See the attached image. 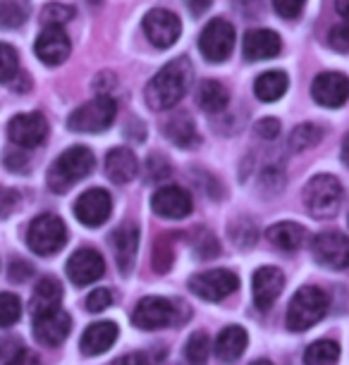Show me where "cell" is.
<instances>
[{"label": "cell", "mask_w": 349, "mask_h": 365, "mask_svg": "<svg viewBox=\"0 0 349 365\" xmlns=\"http://www.w3.org/2000/svg\"><path fill=\"white\" fill-rule=\"evenodd\" d=\"M328 43H330L338 53H347L349 51V24L333 26L330 34H328Z\"/></svg>", "instance_id": "obj_43"}, {"label": "cell", "mask_w": 349, "mask_h": 365, "mask_svg": "<svg viewBox=\"0 0 349 365\" xmlns=\"http://www.w3.org/2000/svg\"><path fill=\"white\" fill-rule=\"evenodd\" d=\"M120 329L115 322L111 320H101V322H93V325H88L84 329V334H81V354L84 356H101L106 354L108 349H113L115 339H118Z\"/></svg>", "instance_id": "obj_22"}, {"label": "cell", "mask_w": 349, "mask_h": 365, "mask_svg": "<svg viewBox=\"0 0 349 365\" xmlns=\"http://www.w3.org/2000/svg\"><path fill=\"white\" fill-rule=\"evenodd\" d=\"M111 246L115 253V263L122 277H129L134 270L136 249H139V227L136 225H120L118 230L111 234Z\"/></svg>", "instance_id": "obj_17"}, {"label": "cell", "mask_w": 349, "mask_h": 365, "mask_svg": "<svg viewBox=\"0 0 349 365\" xmlns=\"http://www.w3.org/2000/svg\"><path fill=\"white\" fill-rule=\"evenodd\" d=\"M173 234H163L153 244V270L156 272H168L173 267L175 260V249H173Z\"/></svg>", "instance_id": "obj_34"}, {"label": "cell", "mask_w": 349, "mask_h": 365, "mask_svg": "<svg viewBox=\"0 0 349 365\" xmlns=\"http://www.w3.org/2000/svg\"><path fill=\"white\" fill-rule=\"evenodd\" d=\"M306 0H273V8L283 19H297L302 15Z\"/></svg>", "instance_id": "obj_42"}, {"label": "cell", "mask_w": 349, "mask_h": 365, "mask_svg": "<svg viewBox=\"0 0 349 365\" xmlns=\"http://www.w3.org/2000/svg\"><path fill=\"white\" fill-rule=\"evenodd\" d=\"M5 168H8L10 172H26V168H29V160H26L24 150L22 148H12L5 153Z\"/></svg>", "instance_id": "obj_45"}, {"label": "cell", "mask_w": 349, "mask_h": 365, "mask_svg": "<svg viewBox=\"0 0 349 365\" xmlns=\"http://www.w3.org/2000/svg\"><path fill=\"white\" fill-rule=\"evenodd\" d=\"M287 86H290V79L283 70H268L263 74H258L254 81V93L258 101L263 103H275L285 96Z\"/></svg>", "instance_id": "obj_27"}, {"label": "cell", "mask_w": 349, "mask_h": 365, "mask_svg": "<svg viewBox=\"0 0 349 365\" xmlns=\"http://www.w3.org/2000/svg\"><path fill=\"white\" fill-rule=\"evenodd\" d=\"M22 315V301L19 296L3 292L0 294V327H12Z\"/></svg>", "instance_id": "obj_37"}, {"label": "cell", "mask_w": 349, "mask_h": 365, "mask_svg": "<svg viewBox=\"0 0 349 365\" xmlns=\"http://www.w3.org/2000/svg\"><path fill=\"white\" fill-rule=\"evenodd\" d=\"M0 365H41V361L31 349H26L24 344H19V346L12 351V354Z\"/></svg>", "instance_id": "obj_41"}, {"label": "cell", "mask_w": 349, "mask_h": 365, "mask_svg": "<svg viewBox=\"0 0 349 365\" xmlns=\"http://www.w3.org/2000/svg\"><path fill=\"white\" fill-rule=\"evenodd\" d=\"M211 354V339L206 332H194L184 344V358L189 365H206Z\"/></svg>", "instance_id": "obj_33"}, {"label": "cell", "mask_w": 349, "mask_h": 365, "mask_svg": "<svg viewBox=\"0 0 349 365\" xmlns=\"http://www.w3.org/2000/svg\"><path fill=\"white\" fill-rule=\"evenodd\" d=\"M232 48H235V26L223 17L211 19L198 36V51L203 53V58L208 63H225Z\"/></svg>", "instance_id": "obj_8"}, {"label": "cell", "mask_w": 349, "mask_h": 365, "mask_svg": "<svg viewBox=\"0 0 349 365\" xmlns=\"http://www.w3.org/2000/svg\"><path fill=\"white\" fill-rule=\"evenodd\" d=\"M34 53H36V58L48 67L63 65L65 60L70 58V38H67V34L63 29L51 26V29H44V34L36 38Z\"/></svg>", "instance_id": "obj_18"}, {"label": "cell", "mask_w": 349, "mask_h": 365, "mask_svg": "<svg viewBox=\"0 0 349 365\" xmlns=\"http://www.w3.org/2000/svg\"><path fill=\"white\" fill-rule=\"evenodd\" d=\"M246 344H249V334H246V329L239 327V325H230L218 334L216 356L221 358L223 363H235L237 358H242Z\"/></svg>", "instance_id": "obj_25"}, {"label": "cell", "mask_w": 349, "mask_h": 365, "mask_svg": "<svg viewBox=\"0 0 349 365\" xmlns=\"http://www.w3.org/2000/svg\"><path fill=\"white\" fill-rule=\"evenodd\" d=\"M108 365H146V358H143V354H125Z\"/></svg>", "instance_id": "obj_49"}, {"label": "cell", "mask_w": 349, "mask_h": 365, "mask_svg": "<svg viewBox=\"0 0 349 365\" xmlns=\"http://www.w3.org/2000/svg\"><path fill=\"white\" fill-rule=\"evenodd\" d=\"M184 5H187V10L194 17H201L203 12H206L211 5H213V0H184Z\"/></svg>", "instance_id": "obj_48"}, {"label": "cell", "mask_w": 349, "mask_h": 365, "mask_svg": "<svg viewBox=\"0 0 349 365\" xmlns=\"http://www.w3.org/2000/svg\"><path fill=\"white\" fill-rule=\"evenodd\" d=\"M19 74V58L17 51L10 43L0 41V84H10Z\"/></svg>", "instance_id": "obj_36"}, {"label": "cell", "mask_w": 349, "mask_h": 365, "mask_svg": "<svg viewBox=\"0 0 349 365\" xmlns=\"http://www.w3.org/2000/svg\"><path fill=\"white\" fill-rule=\"evenodd\" d=\"M342 203V184L333 175H316L304 187V205L309 215L325 220L338 212Z\"/></svg>", "instance_id": "obj_6"}, {"label": "cell", "mask_w": 349, "mask_h": 365, "mask_svg": "<svg viewBox=\"0 0 349 365\" xmlns=\"http://www.w3.org/2000/svg\"><path fill=\"white\" fill-rule=\"evenodd\" d=\"M17 203H19V194H17V191L0 187V220L8 217L10 212L17 208Z\"/></svg>", "instance_id": "obj_46"}, {"label": "cell", "mask_w": 349, "mask_h": 365, "mask_svg": "<svg viewBox=\"0 0 349 365\" xmlns=\"http://www.w3.org/2000/svg\"><path fill=\"white\" fill-rule=\"evenodd\" d=\"M239 287V277L230 270H206V272H196L194 277L189 279V289L191 294H196L198 299L218 303L223 299H228L230 294H235Z\"/></svg>", "instance_id": "obj_9"}, {"label": "cell", "mask_w": 349, "mask_h": 365, "mask_svg": "<svg viewBox=\"0 0 349 365\" xmlns=\"http://www.w3.org/2000/svg\"><path fill=\"white\" fill-rule=\"evenodd\" d=\"M115 115H118V103L111 96H98L74 110L67 117V127L79 134H101L115 122Z\"/></svg>", "instance_id": "obj_5"}, {"label": "cell", "mask_w": 349, "mask_h": 365, "mask_svg": "<svg viewBox=\"0 0 349 365\" xmlns=\"http://www.w3.org/2000/svg\"><path fill=\"white\" fill-rule=\"evenodd\" d=\"M251 365H273V363H270V361H265V358H261V361H254Z\"/></svg>", "instance_id": "obj_52"}, {"label": "cell", "mask_w": 349, "mask_h": 365, "mask_svg": "<svg viewBox=\"0 0 349 365\" xmlns=\"http://www.w3.org/2000/svg\"><path fill=\"white\" fill-rule=\"evenodd\" d=\"M328 313V296L323 289L306 284L292 296L290 306H287V327L292 332H304L313 327L316 322L323 320Z\"/></svg>", "instance_id": "obj_4"}, {"label": "cell", "mask_w": 349, "mask_h": 365, "mask_svg": "<svg viewBox=\"0 0 349 365\" xmlns=\"http://www.w3.org/2000/svg\"><path fill=\"white\" fill-rule=\"evenodd\" d=\"M265 237H268V241L275 249L280 251H299L302 246L306 244V230L302 225H297V222H278V225H273L268 232H265Z\"/></svg>", "instance_id": "obj_26"}, {"label": "cell", "mask_w": 349, "mask_h": 365, "mask_svg": "<svg viewBox=\"0 0 349 365\" xmlns=\"http://www.w3.org/2000/svg\"><path fill=\"white\" fill-rule=\"evenodd\" d=\"M311 96L323 108H342L349 101V77L342 72H320L311 84Z\"/></svg>", "instance_id": "obj_15"}, {"label": "cell", "mask_w": 349, "mask_h": 365, "mask_svg": "<svg viewBox=\"0 0 349 365\" xmlns=\"http://www.w3.org/2000/svg\"><path fill=\"white\" fill-rule=\"evenodd\" d=\"M196 103H198V108L206 110V113L218 115L228 108L230 93L221 81L206 79V81H201V86H198V91H196Z\"/></svg>", "instance_id": "obj_29"}, {"label": "cell", "mask_w": 349, "mask_h": 365, "mask_svg": "<svg viewBox=\"0 0 349 365\" xmlns=\"http://www.w3.org/2000/svg\"><path fill=\"white\" fill-rule=\"evenodd\" d=\"M106 272V260L96 249H79L67 260V277L72 284L88 287L98 282Z\"/></svg>", "instance_id": "obj_13"}, {"label": "cell", "mask_w": 349, "mask_h": 365, "mask_svg": "<svg viewBox=\"0 0 349 365\" xmlns=\"http://www.w3.org/2000/svg\"><path fill=\"white\" fill-rule=\"evenodd\" d=\"M311 253L318 265L330 270H347L349 267V239L340 232H323L313 239Z\"/></svg>", "instance_id": "obj_10"}, {"label": "cell", "mask_w": 349, "mask_h": 365, "mask_svg": "<svg viewBox=\"0 0 349 365\" xmlns=\"http://www.w3.org/2000/svg\"><path fill=\"white\" fill-rule=\"evenodd\" d=\"M143 34L146 38L151 41L156 48H170L177 43L182 34V22L175 12L170 10H163V8H156L151 12H146L143 17Z\"/></svg>", "instance_id": "obj_12"}, {"label": "cell", "mask_w": 349, "mask_h": 365, "mask_svg": "<svg viewBox=\"0 0 349 365\" xmlns=\"http://www.w3.org/2000/svg\"><path fill=\"white\" fill-rule=\"evenodd\" d=\"M151 208L156 215L166 217V220H184L194 210V203H191V194L182 187H161L151 198Z\"/></svg>", "instance_id": "obj_16"}, {"label": "cell", "mask_w": 349, "mask_h": 365, "mask_svg": "<svg viewBox=\"0 0 349 365\" xmlns=\"http://www.w3.org/2000/svg\"><path fill=\"white\" fill-rule=\"evenodd\" d=\"M342 163L349 168V132L345 134V139H342Z\"/></svg>", "instance_id": "obj_51"}, {"label": "cell", "mask_w": 349, "mask_h": 365, "mask_svg": "<svg viewBox=\"0 0 349 365\" xmlns=\"http://www.w3.org/2000/svg\"><path fill=\"white\" fill-rule=\"evenodd\" d=\"M113 201L106 189H88L74 203V217L84 227H101L111 217Z\"/></svg>", "instance_id": "obj_14"}, {"label": "cell", "mask_w": 349, "mask_h": 365, "mask_svg": "<svg viewBox=\"0 0 349 365\" xmlns=\"http://www.w3.org/2000/svg\"><path fill=\"white\" fill-rule=\"evenodd\" d=\"M29 17V3L26 0H0V26L17 29Z\"/></svg>", "instance_id": "obj_31"}, {"label": "cell", "mask_w": 349, "mask_h": 365, "mask_svg": "<svg viewBox=\"0 0 349 365\" xmlns=\"http://www.w3.org/2000/svg\"><path fill=\"white\" fill-rule=\"evenodd\" d=\"M93 165H96V158L86 146L67 148L65 153L58 155V160L48 170V177H46L48 189H51L53 194H65V191H70L77 182L91 175Z\"/></svg>", "instance_id": "obj_2"}, {"label": "cell", "mask_w": 349, "mask_h": 365, "mask_svg": "<svg viewBox=\"0 0 349 365\" xmlns=\"http://www.w3.org/2000/svg\"><path fill=\"white\" fill-rule=\"evenodd\" d=\"M256 136L263 141H273L280 136V122L275 117H265V120H258L256 122Z\"/></svg>", "instance_id": "obj_44"}, {"label": "cell", "mask_w": 349, "mask_h": 365, "mask_svg": "<svg viewBox=\"0 0 349 365\" xmlns=\"http://www.w3.org/2000/svg\"><path fill=\"white\" fill-rule=\"evenodd\" d=\"M166 136L180 148H191L198 143L196 125L187 113H177V115L170 117V120L166 122Z\"/></svg>", "instance_id": "obj_28"}, {"label": "cell", "mask_w": 349, "mask_h": 365, "mask_svg": "<svg viewBox=\"0 0 349 365\" xmlns=\"http://www.w3.org/2000/svg\"><path fill=\"white\" fill-rule=\"evenodd\" d=\"M113 306V296L108 289H93L91 294L86 296V311L91 313H103L106 308Z\"/></svg>", "instance_id": "obj_40"}, {"label": "cell", "mask_w": 349, "mask_h": 365, "mask_svg": "<svg viewBox=\"0 0 349 365\" xmlns=\"http://www.w3.org/2000/svg\"><path fill=\"white\" fill-rule=\"evenodd\" d=\"M60 301H63V287H60V282L53 277H44L31 294V315L34 318H41V315L56 313L60 311Z\"/></svg>", "instance_id": "obj_23"}, {"label": "cell", "mask_w": 349, "mask_h": 365, "mask_svg": "<svg viewBox=\"0 0 349 365\" xmlns=\"http://www.w3.org/2000/svg\"><path fill=\"white\" fill-rule=\"evenodd\" d=\"M8 136L17 148H36L48 139V122L41 113L15 115L8 125Z\"/></svg>", "instance_id": "obj_11"}, {"label": "cell", "mask_w": 349, "mask_h": 365, "mask_svg": "<svg viewBox=\"0 0 349 365\" xmlns=\"http://www.w3.org/2000/svg\"><path fill=\"white\" fill-rule=\"evenodd\" d=\"M191 315V308H187L180 299H163V296H146L136 303L132 322L139 329H163L170 325H182Z\"/></svg>", "instance_id": "obj_3"}, {"label": "cell", "mask_w": 349, "mask_h": 365, "mask_svg": "<svg viewBox=\"0 0 349 365\" xmlns=\"http://www.w3.org/2000/svg\"><path fill=\"white\" fill-rule=\"evenodd\" d=\"M74 17V10L70 5H63V3H48L44 10H41V24L46 26V29H51V26H58V29H63V24H67L70 19Z\"/></svg>", "instance_id": "obj_35"}, {"label": "cell", "mask_w": 349, "mask_h": 365, "mask_svg": "<svg viewBox=\"0 0 349 365\" xmlns=\"http://www.w3.org/2000/svg\"><path fill=\"white\" fill-rule=\"evenodd\" d=\"M320 139H323V129L318 125H311V122H304V125L294 127L290 134V148L292 150H309L313 146H318Z\"/></svg>", "instance_id": "obj_32"}, {"label": "cell", "mask_w": 349, "mask_h": 365, "mask_svg": "<svg viewBox=\"0 0 349 365\" xmlns=\"http://www.w3.org/2000/svg\"><path fill=\"white\" fill-rule=\"evenodd\" d=\"M170 172H173V168H170V163L166 160V158L158 155V153L148 155V160H146V182H163V179L170 177Z\"/></svg>", "instance_id": "obj_38"}, {"label": "cell", "mask_w": 349, "mask_h": 365, "mask_svg": "<svg viewBox=\"0 0 349 365\" xmlns=\"http://www.w3.org/2000/svg\"><path fill=\"white\" fill-rule=\"evenodd\" d=\"M70 329H72V320L63 308L56 313L34 318V336H36L44 346H60V344L67 339Z\"/></svg>", "instance_id": "obj_21"}, {"label": "cell", "mask_w": 349, "mask_h": 365, "mask_svg": "<svg viewBox=\"0 0 349 365\" xmlns=\"http://www.w3.org/2000/svg\"><path fill=\"white\" fill-rule=\"evenodd\" d=\"M335 10H338L340 17L349 19V0H335Z\"/></svg>", "instance_id": "obj_50"}, {"label": "cell", "mask_w": 349, "mask_h": 365, "mask_svg": "<svg viewBox=\"0 0 349 365\" xmlns=\"http://www.w3.org/2000/svg\"><path fill=\"white\" fill-rule=\"evenodd\" d=\"M26 244L36 256H53L67 244V227L58 215L44 212L31 220L26 230Z\"/></svg>", "instance_id": "obj_7"}, {"label": "cell", "mask_w": 349, "mask_h": 365, "mask_svg": "<svg viewBox=\"0 0 349 365\" xmlns=\"http://www.w3.org/2000/svg\"><path fill=\"white\" fill-rule=\"evenodd\" d=\"M251 289H254V303L258 311H268L285 289L283 270H278V267H258L254 272V279H251Z\"/></svg>", "instance_id": "obj_19"}, {"label": "cell", "mask_w": 349, "mask_h": 365, "mask_svg": "<svg viewBox=\"0 0 349 365\" xmlns=\"http://www.w3.org/2000/svg\"><path fill=\"white\" fill-rule=\"evenodd\" d=\"M136 172H139V163H136V155L129 148H113L106 155V175L111 182L127 184L136 177Z\"/></svg>", "instance_id": "obj_24"}, {"label": "cell", "mask_w": 349, "mask_h": 365, "mask_svg": "<svg viewBox=\"0 0 349 365\" xmlns=\"http://www.w3.org/2000/svg\"><path fill=\"white\" fill-rule=\"evenodd\" d=\"M194 251L198 258H216L218 251H221V246H218L216 237L206 230L198 232V237L194 239Z\"/></svg>", "instance_id": "obj_39"}, {"label": "cell", "mask_w": 349, "mask_h": 365, "mask_svg": "<svg viewBox=\"0 0 349 365\" xmlns=\"http://www.w3.org/2000/svg\"><path fill=\"white\" fill-rule=\"evenodd\" d=\"M31 265L26 263V260H15L12 263V267H10V279L12 282H26L31 277Z\"/></svg>", "instance_id": "obj_47"}, {"label": "cell", "mask_w": 349, "mask_h": 365, "mask_svg": "<svg viewBox=\"0 0 349 365\" xmlns=\"http://www.w3.org/2000/svg\"><path fill=\"white\" fill-rule=\"evenodd\" d=\"M340 361V344L333 339L313 341L304 354L306 365H335Z\"/></svg>", "instance_id": "obj_30"}, {"label": "cell", "mask_w": 349, "mask_h": 365, "mask_svg": "<svg viewBox=\"0 0 349 365\" xmlns=\"http://www.w3.org/2000/svg\"><path fill=\"white\" fill-rule=\"evenodd\" d=\"M191 86L189 58H175L146 86V103L153 110H170L187 96Z\"/></svg>", "instance_id": "obj_1"}, {"label": "cell", "mask_w": 349, "mask_h": 365, "mask_svg": "<svg viewBox=\"0 0 349 365\" xmlns=\"http://www.w3.org/2000/svg\"><path fill=\"white\" fill-rule=\"evenodd\" d=\"M283 51V41L275 31L270 29H251L244 34V43H242V53L244 60L249 63H258V60H270L280 55Z\"/></svg>", "instance_id": "obj_20"}]
</instances>
